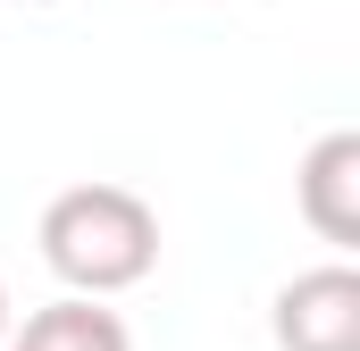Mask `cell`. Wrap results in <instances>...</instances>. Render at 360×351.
I'll return each instance as SVG.
<instances>
[{"mask_svg": "<svg viewBox=\"0 0 360 351\" xmlns=\"http://www.w3.org/2000/svg\"><path fill=\"white\" fill-rule=\"evenodd\" d=\"M8 351H134V335H126V318L101 310L92 293H68V301L34 310V318L8 335Z\"/></svg>", "mask_w": 360, "mask_h": 351, "instance_id": "obj_4", "label": "cell"}, {"mask_svg": "<svg viewBox=\"0 0 360 351\" xmlns=\"http://www.w3.org/2000/svg\"><path fill=\"white\" fill-rule=\"evenodd\" d=\"M42 8H51V0H42Z\"/></svg>", "mask_w": 360, "mask_h": 351, "instance_id": "obj_6", "label": "cell"}, {"mask_svg": "<svg viewBox=\"0 0 360 351\" xmlns=\"http://www.w3.org/2000/svg\"><path fill=\"white\" fill-rule=\"evenodd\" d=\"M0 343H8V284H0Z\"/></svg>", "mask_w": 360, "mask_h": 351, "instance_id": "obj_5", "label": "cell"}, {"mask_svg": "<svg viewBox=\"0 0 360 351\" xmlns=\"http://www.w3.org/2000/svg\"><path fill=\"white\" fill-rule=\"evenodd\" d=\"M276 351H360V267L352 260H327V267H302L269 310Z\"/></svg>", "mask_w": 360, "mask_h": 351, "instance_id": "obj_2", "label": "cell"}, {"mask_svg": "<svg viewBox=\"0 0 360 351\" xmlns=\"http://www.w3.org/2000/svg\"><path fill=\"white\" fill-rule=\"evenodd\" d=\"M34 243H42V267L68 293L109 301V293H134L160 267V209L143 192H126V184H68L42 209Z\"/></svg>", "mask_w": 360, "mask_h": 351, "instance_id": "obj_1", "label": "cell"}, {"mask_svg": "<svg viewBox=\"0 0 360 351\" xmlns=\"http://www.w3.org/2000/svg\"><path fill=\"white\" fill-rule=\"evenodd\" d=\"M293 201H302V226L319 243H335V251L360 243V134L352 126H335V134L310 143V159L293 176Z\"/></svg>", "mask_w": 360, "mask_h": 351, "instance_id": "obj_3", "label": "cell"}]
</instances>
